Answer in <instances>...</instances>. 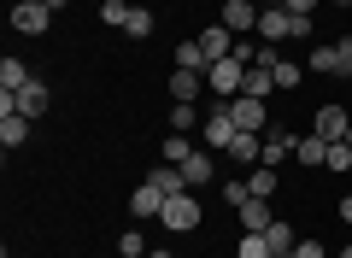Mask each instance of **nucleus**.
<instances>
[{
	"instance_id": "f03ea898",
	"label": "nucleus",
	"mask_w": 352,
	"mask_h": 258,
	"mask_svg": "<svg viewBox=\"0 0 352 258\" xmlns=\"http://www.w3.org/2000/svg\"><path fill=\"white\" fill-rule=\"evenodd\" d=\"M206 88H212L217 100H235L241 88H247V65H241V59H217V65H206Z\"/></svg>"
},
{
	"instance_id": "b1692460",
	"label": "nucleus",
	"mask_w": 352,
	"mask_h": 258,
	"mask_svg": "<svg viewBox=\"0 0 352 258\" xmlns=\"http://www.w3.org/2000/svg\"><path fill=\"white\" fill-rule=\"evenodd\" d=\"M294 141H300V136H294V129H276V136H264V164L288 159V153H294Z\"/></svg>"
},
{
	"instance_id": "473e14b6",
	"label": "nucleus",
	"mask_w": 352,
	"mask_h": 258,
	"mask_svg": "<svg viewBox=\"0 0 352 258\" xmlns=\"http://www.w3.org/2000/svg\"><path fill=\"white\" fill-rule=\"evenodd\" d=\"M223 200H229V206H235V211H241V206H247V200H252V194H247V182H241V176H235V182H223Z\"/></svg>"
},
{
	"instance_id": "6ab92c4d",
	"label": "nucleus",
	"mask_w": 352,
	"mask_h": 258,
	"mask_svg": "<svg viewBox=\"0 0 352 258\" xmlns=\"http://www.w3.org/2000/svg\"><path fill=\"white\" fill-rule=\"evenodd\" d=\"M276 188H282L276 164H252V176H247V194H252V200H270Z\"/></svg>"
},
{
	"instance_id": "e433bc0d",
	"label": "nucleus",
	"mask_w": 352,
	"mask_h": 258,
	"mask_svg": "<svg viewBox=\"0 0 352 258\" xmlns=\"http://www.w3.org/2000/svg\"><path fill=\"white\" fill-rule=\"evenodd\" d=\"M24 6H47V12H59V6H65V0H24Z\"/></svg>"
},
{
	"instance_id": "4c0bfd02",
	"label": "nucleus",
	"mask_w": 352,
	"mask_h": 258,
	"mask_svg": "<svg viewBox=\"0 0 352 258\" xmlns=\"http://www.w3.org/2000/svg\"><path fill=\"white\" fill-rule=\"evenodd\" d=\"M340 217H346V223H352V194H346V200H340Z\"/></svg>"
},
{
	"instance_id": "4468645a",
	"label": "nucleus",
	"mask_w": 352,
	"mask_h": 258,
	"mask_svg": "<svg viewBox=\"0 0 352 258\" xmlns=\"http://www.w3.org/2000/svg\"><path fill=\"white\" fill-rule=\"evenodd\" d=\"M176 171L188 176V188H200V182H212V176H217V164H212V153H200V147H194L188 159L176 164Z\"/></svg>"
},
{
	"instance_id": "58836bf2",
	"label": "nucleus",
	"mask_w": 352,
	"mask_h": 258,
	"mask_svg": "<svg viewBox=\"0 0 352 258\" xmlns=\"http://www.w3.org/2000/svg\"><path fill=\"white\" fill-rule=\"evenodd\" d=\"M147 258H176V252H170V246H153V252H147Z\"/></svg>"
},
{
	"instance_id": "f8f14e48",
	"label": "nucleus",
	"mask_w": 352,
	"mask_h": 258,
	"mask_svg": "<svg viewBox=\"0 0 352 258\" xmlns=\"http://www.w3.org/2000/svg\"><path fill=\"white\" fill-rule=\"evenodd\" d=\"M47 24H53V12H47V6H24V0L12 6V30H24V36H41Z\"/></svg>"
},
{
	"instance_id": "a211bd4d",
	"label": "nucleus",
	"mask_w": 352,
	"mask_h": 258,
	"mask_svg": "<svg viewBox=\"0 0 352 258\" xmlns=\"http://www.w3.org/2000/svg\"><path fill=\"white\" fill-rule=\"evenodd\" d=\"M241 94L270 100V94H276V71H270V65H247V88H241Z\"/></svg>"
},
{
	"instance_id": "2eb2a0df",
	"label": "nucleus",
	"mask_w": 352,
	"mask_h": 258,
	"mask_svg": "<svg viewBox=\"0 0 352 258\" xmlns=\"http://www.w3.org/2000/svg\"><path fill=\"white\" fill-rule=\"evenodd\" d=\"M294 159H300V164H311V171H317V164H323V159H329V141H323V136H317V129H305V136H300V141H294Z\"/></svg>"
},
{
	"instance_id": "6e6552de",
	"label": "nucleus",
	"mask_w": 352,
	"mask_h": 258,
	"mask_svg": "<svg viewBox=\"0 0 352 258\" xmlns=\"http://www.w3.org/2000/svg\"><path fill=\"white\" fill-rule=\"evenodd\" d=\"M258 36L264 41H288L294 36V12H288V6H264V12H258Z\"/></svg>"
},
{
	"instance_id": "f3484780",
	"label": "nucleus",
	"mask_w": 352,
	"mask_h": 258,
	"mask_svg": "<svg viewBox=\"0 0 352 258\" xmlns=\"http://www.w3.org/2000/svg\"><path fill=\"white\" fill-rule=\"evenodd\" d=\"M200 88H206V71H170V100H200Z\"/></svg>"
},
{
	"instance_id": "2f4dec72",
	"label": "nucleus",
	"mask_w": 352,
	"mask_h": 258,
	"mask_svg": "<svg viewBox=\"0 0 352 258\" xmlns=\"http://www.w3.org/2000/svg\"><path fill=\"white\" fill-rule=\"evenodd\" d=\"M300 76H305V71H300L294 59H282V65H276V88H300Z\"/></svg>"
},
{
	"instance_id": "412c9836",
	"label": "nucleus",
	"mask_w": 352,
	"mask_h": 258,
	"mask_svg": "<svg viewBox=\"0 0 352 258\" xmlns=\"http://www.w3.org/2000/svg\"><path fill=\"white\" fill-rule=\"evenodd\" d=\"M147 182H153V188H159V194H164V200H170V194H188V176L176 171V164H159V171H153V176H147Z\"/></svg>"
},
{
	"instance_id": "c85d7f7f",
	"label": "nucleus",
	"mask_w": 352,
	"mask_h": 258,
	"mask_svg": "<svg viewBox=\"0 0 352 258\" xmlns=\"http://www.w3.org/2000/svg\"><path fill=\"white\" fill-rule=\"evenodd\" d=\"M194 118H200V111H194L188 100H176V106H170V129H176V136H188V129H194Z\"/></svg>"
},
{
	"instance_id": "c9c22d12",
	"label": "nucleus",
	"mask_w": 352,
	"mask_h": 258,
	"mask_svg": "<svg viewBox=\"0 0 352 258\" xmlns=\"http://www.w3.org/2000/svg\"><path fill=\"white\" fill-rule=\"evenodd\" d=\"M282 6H288L294 18H311V12H317V0H282Z\"/></svg>"
},
{
	"instance_id": "a19ab883",
	"label": "nucleus",
	"mask_w": 352,
	"mask_h": 258,
	"mask_svg": "<svg viewBox=\"0 0 352 258\" xmlns=\"http://www.w3.org/2000/svg\"><path fill=\"white\" fill-rule=\"evenodd\" d=\"M340 258H352V246H340Z\"/></svg>"
},
{
	"instance_id": "7ed1b4c3",
	"label": "nucleus",
	"mask_w": 352,
	"mask_h": 258,
	"mask_svg": "<svg viewBox=\"0 0 352 258\" xmlns=\"http://www.w3.org/2000/svg\"><path fill=\"white\" fill-rule=\"evenodd\" d=\"M258 0H223V12H217V24L229 30V36H258Z\"/></svg>"
},
{
	"instance_id": "72a5a7b5",
	"label": "nucleus",
	"mask_w": 352,
	"mask_h": 258,
	"mask_svg": "<svg viewBox=\"0 0 352 258\" xmlns=\"http://www.w3.org/2000/svg\"><path fill=\"white\" fill-rule=\"evenodd\" d=\"M118 252H147V235H141V229H124V241H118Z\"/></svg>"
},
{
	"instance_id": "20e7f679",
	"label": "nucleus",
	"mask_w": 352,
	"mask_h": 258,
	"mask_svg": "<svg viewBox=\"0 0 352 258\" xmlns=\"http://www.w3.org/2000/svg\"><path fill=\"white\" fill-rule=\"evenodd\" d=\"M311 71H317V76H352V36L317 47V53H311Z\"/></svg>"
},
{
	"instance_id": "bb28decb",
	"label": "nucleus",
	"mask_w": 352,
	"mask_h": 258,
	"mask_svg": "<svg viewBox=\"0 0 352 258\" xmlns=\"http://www.w3.org/2000/svg\"><path fill=\"white\" fill-rule=\"evenodd\" d=\"M176 71H206V53H200V41H182V47H176Z\"/></svg>"
},
{
	"instance_id": "f257e3e1",
	"label": "nucleus",
	"mask_w": 352,
	"mask_h": 258,
	"mask_svg": "<svg viewBox=\"0 0 352 258\" xmlns=\"http://www.w3.org/2000/svg\"><path fill=\"white\" fill-rule=\"evenodd\" d=\"M159 223H164L170 235H194V229L206 223L200 194H194V188H188V194H170V200H164V211H159Z\"/></svg>"
},
{
	"instance_id": "39448f33",
	"label": "nucleus",
	"mask_w": 352,
	"mask_h": 258,
	"mask_svg": "<svg viewBox=\"0 0 352 258\" xmlns=\"http://www.w3.org/2000/svg\"><path fill=\"white\" fill-rule=\"evenodd\" d=\"M200 136H206V147H217V153H229V141L241 136V129H235V118H229V100H217V106L206 111V129H200Z\"/></svg>"
},
{
	"instance_id": "9b49d317",
	"label": "nucleus",
	"mask_w": 352,
	"mask_h": 258,
	"mask_svg": "<svg viewBox=\"0 0 352 258\" xmlns=\"http://www.w3.org/2000/svg\"><path fill=\"white\" fill-rule=\"evenodd\" d=\"M235 41H241V36H229L223 24H212V30H200V53H206V65H217V59H229V53H235Z\"/></svg>"
},
{
	"instance_id": "5701e85b",
	"label": "nucleus",
	"mask_w": 352,
	"mask_h": 258,
	"mask_svg": "<svg viewBox=\"0 0 352 258\" xmlns=\"http://www.w3.org/2000/svg\"><path fill=\"white\" fill-rule=\"evenodd\" d=\"M241 223H247V229H270V223H276V211H270V200H247V206H241Z\"/></svg>"
},
{
	"instance_id": "9d476101",
	"label": "nucleus",
	"mask_w": 352,
	"mask_h": 258,
	"mask_svg": "<svg viewBox=\"0 0 352 258\" xmlns=\"http://www.w3.org/2000/svg\"><path fill=\"white\" fill-rule=\"evenodd\" d=\"M159 211H164V194H159V188H153V182H141L135 188V194H129V217H135V223H159Z\"/></svg>"
},
{
	"instance_id": "0eeeda50",
	"label": "nucleus",
	"mask_w": 352,
	"mask_h": 258,
	"mask_svg": "<svg viewBox=\"0 0 352 258\" xmlns=\"http://www.w3.org/2000/svg\"><path fill=\"white\" fill-rule=\"evenodd\" d=\"M311 129H317L323 141H346V136H352V118H346V106H317Z\"/></svg>"
},
{
	"instance_id": "ddd939ff",
	"label": "nucleus",
	"mask_w": 352,
	"mask_h": 258,
	"mask_svg": "<svg viewBox=\"0 0 352 258\" xmlns=\"http://www.w3.org/2000/svg\"><path fill=\"white\" fill-rule=\"evenodd\" d=\"M229 159H235V164H264V136H252V129H241V136L229 141Z\"/></svg>"
},
{
	"instance_id": "c756f323",
	"label": "nucleus",
	"mask_w": 352,
	"mask_h": 258,
	"mask_svg": "<svg viewBox=\"0 0 352 258\" xmlns=\"http://www.w3.org/2000/svg\"><path fill=\"white\" fill-rule=\"evenodd\" d=\"M188 136H176V129H170V136H164V164H182V159H188Z\"/></svg>"
},
{
	"instance_id": "cd10ccee",
	"label": "nucleus",
	"mask_w": 352,
	"mask_h": 258,
	"mask_svg": "<svg viewBox=\"0 0 352 258\" xmlns=\"http://www.w3.org/2000/svg\"><path fill=\"white\" fill-rule=\"evenodd\" d=\"M235 252H241V258H270V241H264L258 229H247V235H241V246H235Z\"/></svg>"
},
{
	"instance_id": "aec40b11",
	"label": "nucleus",
	"mask_w": 352,
	"mask_h": 258,
	"mask_svg": "<svg viewBox=\"0 0 352 258\" xmlns=\"http://www.w3.org/2000/svg\"><path fill=\"white\" fill-rule=\"evenodd\" d=\"M24 83H36L24 59H0V94H18V88H24Z\"/></svg>"
},
{
	"instance_id": "a878e982",
	"label": "nucleus",
	"mask_w": 352,
	"mask_h": 258,
	"mask_svg": "<svg viewBox=\"0 0 352 258\" xmlns=\"http://www.w3.org/2000/svg\"><path fill=\"white\" fill-rule=\"evenodd\" d=\"M323 171H335V176H346V171H352V141H329V159H323Z\"/></svg>"
},
{
	"instance_id": "423d86ee",
	"label": "nucleus",
	"mask_w": 352,
	"mask_h": 258,
	"mask_svg": "<svg viewBox=\"0 0 352 258\" xmlns=\"http://www.w3.org/2000/svg\"><path fill=\"white\" fill-rule=\"evenodd\" d=\"M229 118H235V129H270V111H264V100H252V94H235L229 100Z\"/></svg>"
},
{
	"instance_id": "4be33fe9",
	"label": "nucleus",
	"mask_w": 352,
	"mask_h": 258,
	"mask_svg": "<svg viewBox=\"0 0 352 258\" xmlns=\"http://www.w3.org/2000/svg\"><path fill=\"white\" fill-rule=\"evenodd\" d=\"M264 241H270V258H288L294 246H300V241H294V223H282V217L264 229Z\"/></svg>"
},
{
	"instance_id": "1a4fd4ad",
	"label": "nucleus",
	"mask_w": 352,
	"mask_h": 258,
	"mask_svg": "<svg viewBox=\"0 0 352 258\" xmlns=\"http://www.w3.org/2000/svg\"><path fill=\"white\" fill-rule=\"evenodd\" d=\"M12 111H18V118H30V123H36L41 111H47V83H24V88L12 94Z\"/></svg>"
},
{
	"instance_id": "ea45409f",
	"label": "nucleus",
	"mask_w": 352,
	"mask_h": 258,
	"mask_svg": "<svg viewBox=\"0 0 352 258\" xmlns=\"http://www.w3.org/2000/svg\"><path fill=\"white\" fill-rule=\"evenodd\" d=\"M118 258H147V252H118Z\"/></svg>"
},
{
	"instance_id": "f704fd0d",
	"label": "nucleus",
	"mask_w": 352,
	"mask_h": 258,
	"mask_svg": "<svg viewBox=\"0 0 352 258\" xmlns=\"http://www.w3.org/2000/svg\"><path fill=\"white\" fill-rule=\"evenodd\" d=\"M294 258H329V252H323V241H300V246H294Z\"/></svg>"
},
{
	"instance_id": "dca6fc26",
	"label": "nucleus",
	"mask_w": 352,
	"mask_h": 258,
	"mask_svg": "<svg viewBox=\"0 0 352 258\" xmlns=\"http://www.w3.org/2000/svg\"><path fill=\"white\" fill-rule=\"evenodd\" d=\"M30 141V118H18V111H0V147L12 153V147H24Z\"/></svg>"
},
{
	"instance_id": "393cba45",
	"label": "nucleus",
	"mask_w": 352,
	"mask_h": 258,
	"mask_svg": "<svg viewBox=\"0 0 352 258\" xmlns=\"http://www.w3.org/2000/svg\"><path fill=\"white\" fill-rule=\"evenodd\" d=\"M129 12H135L129 0H100V24H106V30H124V24H129Z\"/></svg>"
},
{
	"instance_id": "7c9ffc66",
	"label": "nucleus",
	"mask_w": 352,
	"mask_h": 258,
	"mask_svg": "<svg viewBox=\"0 0 352 258\" xmlns=\"http://www.w3.org/2000/svg\"><path fill=\"white\" fill-rule=\"evenodd\" d=\"M124 36H153V12H147V6H135V12H129V24H124Z\"/></svg>"
}]
</instances>
